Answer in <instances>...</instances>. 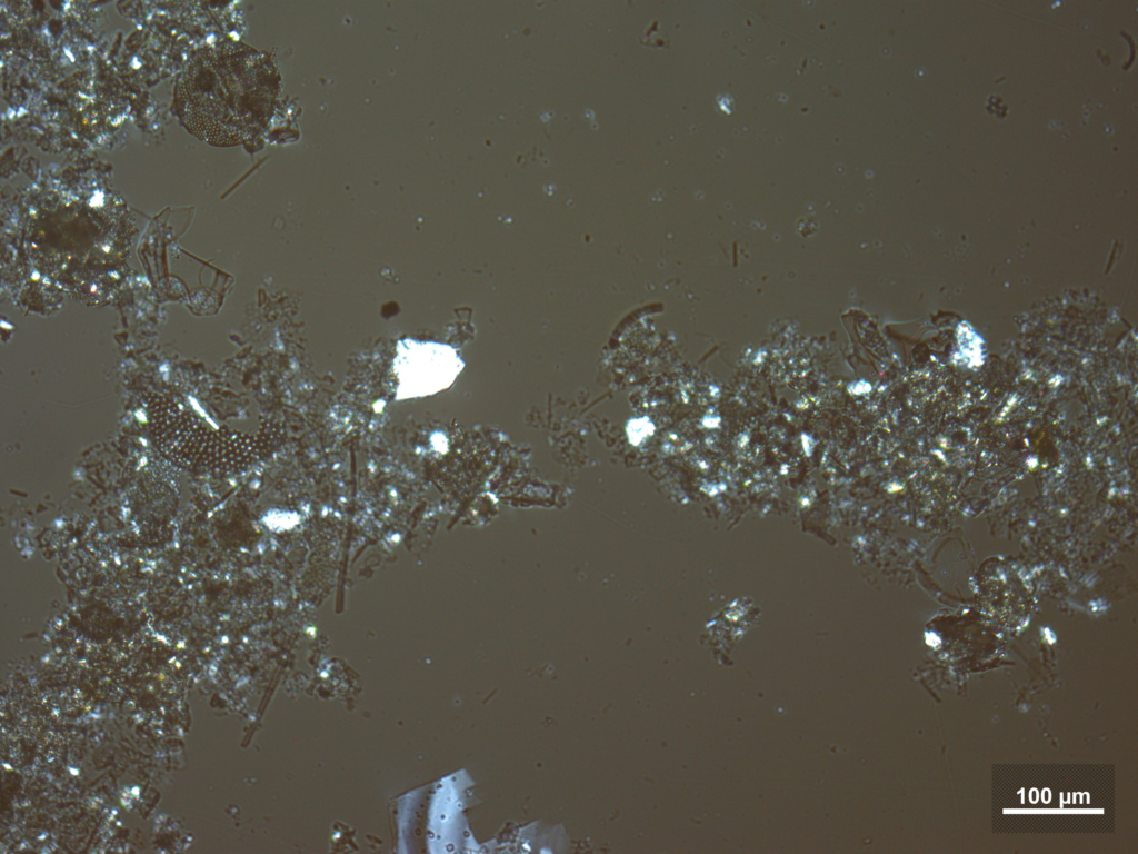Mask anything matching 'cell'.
Returning <instances> with one entry per match:
<instances>
[{
  "mask_svg": "<svg viewBox=\"0 0 1138 854\" xmlns=\"http://www.w3.org/2000/svg\"><path fill=\"white\" fill-rule=\"evenodd\" d=\"M238 53L222 49L199 52L178 87V109L186 126L214 145L237 142L247 133L243 111L244 72Z\"/></svg>",
  "mask_w": 1138,
  "mask_h": 854,
  "instance_id": "cell-1",
  "label": "cell"
}]
</instances>
